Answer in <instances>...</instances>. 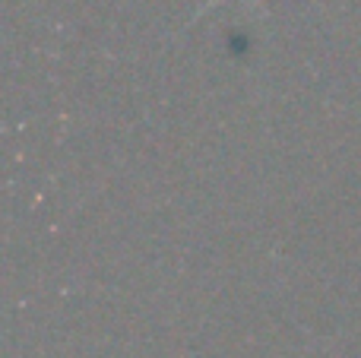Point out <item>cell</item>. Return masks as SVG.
<instances>
[{
	"label": "cell",
	"mask_w": 361,
	"mask_h": 358,
	"mask_svg": "<svg viewBox=\"0 0 361 358\" xmlns=\"http://www.w3.org/2000/svg\"><path fill=\"white\" fill-rule=\"evenodd\" d=\"M219 4V0H209V4H206V6H200V13H203V10H209V6H216ZM267 4H269V0H257V6H260V10H267ZM200 13H197V16H200Z\"/></svg>",
	"instance_id": "1"
}]
</instances>
